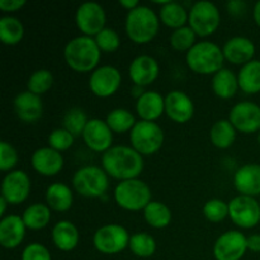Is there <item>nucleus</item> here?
Here are the masks:
<instances>
[{"instance_id":"nucleus-48","label":"nucleus","mask_w":260,"mask_h":260,"mask_svg":"<svg viewBox=\"0 0 260 260\" xmlns=\"http://www.w3.org/2000/svg\"><path fill=\"white\" fill-rule=\"evenodd\" d=\"M254 20L260 27V2L256 3L255 7H254Z\"/></svg>"},{"instance_id":"nucleus-4","label":"nucleus","mask_w":260,"mask_h":260,"mask_svg":"<svg viewBox=\"0 0 260 260\" xmlns=\"http://www.w3.org/2000/svg\"><path fill=\"white\" fill-rule=\"evenodd\" d=\"M159 18L151 8L139 5L129 10L126 17V33L131 41L139 45L149 43L159 30Z\"/></svg>"},{"instance_id":"nucleus-19","label":"nucleus","mask_w":260,"mask_h":260,"mask_svg":"<svg viewBox=\"0 0 260 260\" xmlns=\"http://www.w3.org/2000/svg\"><path fill=\"white\" fill-rule=\"evenodd\" d=\"M129 78L137 86H146L154 83L159 75V63L147 55L137 56L128 69Z\"/></svg>"},{"instance_id":"nucleus-36","label":"nucleus","mask_w":260,"mask_h":260,"mask_svg":"<svg viewBox=\"0 0 260 260\" xmlns=\"http://www.w3.org/2000/svg\"><path fill=\"white\" fill-rule=\"evenodd\" d=\"M89 119L81 108H71L63 116V128L70 132L74 137L83 136V132Z\"/></svg>"},{"instance_id":"nucleus-14","label":"nucleus","mask_w":260,"mask_h":260,"mask_svg":"<svg viewBox=\"0 0 260 260\" xmlns=\"http://www.w3.org/2000/svg\"><path fill=\"white\" fill-rule=\"evenodd\" d=\"M229 121L236 131L254 134L260 131V107L253 102H240L230 111Z\"/></svg>"},{"instance_id":"nucleus-15","label":"nucleus","mask_w":260,"mask_h":260,"mask_svg":"<svg viewBox=\"0 0 260 260\" xmlns=\"http://www.w3.org/2000/svg\"><path fill=\"white\" fill-rule=\"evenodd\" d=\"M30 192V179L23 170H13L8 173L2 183V197L9 205H19L24 202Z\"/></svg>"},{"instance_id":"nucleus-51","label":"nucleus","mask_w":260,"mask_h":260,"mask_svg":"<svg viewBox=\"0 0 260 260\" xmlns=\"http://www.w3.org/2000/svg\"><path fill=\"white\" fill-rule=\"evenodd\" d=\"M259 203H260V200H259Z\"/></svg>"},{"instance_id":"nucleus-45","label":"nucleus","mask_w":260,"mask_h":260,"mask_svg":"<svg viewBox=\"0 0 260 260\" xmlns=\"http://www.w3.org/2000/svg\"><path fill=\"white\" fill-rule=\"evenodd\" d=\"M246 245H248V250L254 251V253H260V235L259 234H254L246 238Z\"/></svg>"},{"instance_id":"nucleus-22","label":"nucleus","mask_w":260,"mask_h":260,"mask_svg":"<svg viewBox=\"0 0 260 260\" xmlns=\"http://www.w3.org/2000/svg\"><path fill=\"white\" fill-rule=\"evenodd\" d=\"M234 185L241 196H260V165L245 164L236 170Z\"/></svg>"},{"instance_id":"nucleus-11","label":"nucleus","mask_w":260,"mask_h":260,"mask_svg":"<svg viewBox=\"0 0 260 260\" xmlns=\"http://www.w3.org/2000/svg\"><path fill=\"white\" fill-rule=\"evenodd\" d=\"M106 12L95 2H86L79 5L75 14V22L79 29L88 37H95L106 28Z\"/></svg>"},{"instance_id":"nucleus-39","label":"nucleus","mask_w":260,"mask_h":260,"mask_svg":"<svg viewBox=\"0 0 260 260\" xmlns=\"http://www.w3.org/2000/svg\"><path fill=\"white\" fill-rule=\"evenodd\" d=\"M203 215L211 222H221L229 216V203L223 202L222 200H218V198L207 201L203 206Z\"/></svg>"},{"instance_id":"nucleus-2","label":"nucleus","mask_w":260,"mask_h":260,"mask_svg":"<svg viewBox=\"0 0 260 260\" xmlns=\"http://www.w3.org/2000/svg\"><path fill=\"white\" fill-rule=\"evenodd\" d=\"M102 51L95 40L88 36H78L69 41L63 50V57L69 68L78 73H88L95 70Z\"/></svg>"},{"instance_id":"nucleus-49","label":"nucleus","mask_w":260,"mask_h":260,"mask_svg":"<svg viewBox=\"0 0 260 260\" xmlns=\"http://www.w3.org/2000/svg\"><path fill=\"white\" fill-rule=\"evenodd\" d=\"M7 205H9L7 202V200L4 197H0V216H4L5 210H7Z\"/></svg>"},{"instance_id":"nucleus-10","label":"nucleus","mask_w":260,"mask_h":260,"mask_svg":"<svg viewBox=\"0 0 260 260\" xmlns=\"http://www.w3.org/2000/svg\"><path fill=\"white\" fill-rule=\"evenodd\" d=\"M229 217L239 228H255L260 222V203L254 197L238 196L229 202Z\"/></svg>"},{"instance_id":"nucleus-50","label":"nucleus","mask_w":260,"mask_h":260,"mask_svg":"<svg viewBox=\"0 0 260 260\" xmlns=\"http://www.w3.org/2000/svg\"><path fill=\"white\" fill-rule=\"evenodd\" d=\"M258 141H259V145H260V132H259V136H258Z\"/></svg>"},{"instance_id":"nucleus-32","label":"nucleus","mask_w":260,"mask_h":260,"mask_svg":"<svg viewBox=\"0 0 260 260\" xmlns=\"http://www.w3.org/2000/svg\"><path fill=\"white\" fill-rule=\"evenodd\" d=\"M211 142L218 149H228L235 142L236 129L229 119H220L210 131Z\"/></svg>"},{"instance_id":"nucleus-41","label":"nucleus","mask_w":260,"mask_h":260,"mask_svg":"<svg viewBox=\"0 0 260 260\" xmlns=\"http://www.w3.org/2000/svg\"><path fill=\"white\" fill-rule=\"evenodd\" d=\"M74 144V136L65 128H56L48 136V145L51 149L61 152L70 149Z\"/></svg>"},{"instance_id":"nucleus-20","label":"nucleus","mask_w":260,"mask_h":260,"mask_svg":"<svg viewBox=\"0 0 260 260\" xmlns=\"http://www.w3.org/2000/svg\"><path fill=\"white\" fill-rule=\"evenodd\" d=\"M32 167L38 174L45 177H53L63 168V157L61 152L48 147H41L32 155Z\"/></svg>"},{"instance_id":"nucleus-23","label":"nucleus","mask_w":260,"mask_h":260,"mask_svg":"<svg viewBox=\"0 0 260 260\" xmlns=\"http://www.w3.org/2000/svg\"><path fill=\"white\" fill-rule=\"evenodd\" d=\"M14 111L20 121L25 123H35L42 117L43 104L40 95L23 91L18 94L14 99Z\"/></svg>"},{"instance_id":"nucleus-17","label":"nucleus","mask_w":260,"mask_h":260,"mask_svg":"<svg viewBox=\"0 0 260 260\" xmlns=\"http://www.w3.org/2000/svg\"><path fill=\"white\" fill-rule=\"evenodd\" d=\"M165 113L175 123H187L193 118L194 104L184 91L173 90L165 96Z\"/></svg>"},{"instance_id":"nucleus-46","label":"nucleus","mask_w":260,"mask_h":260,"mask_svg":"<svg viewBox=\"0 0 260 260\" xmlns=\"http://www.w3.org/2000/svg\"><path fill=\"white\" fill-rule=\"evenodd\" d=\"M228 8H229V12L231 13V14H241L244 10V8H245V4H244L243 2H239V0H234V2H230L228 4Z\"/></svg>"},{"instance_id":"nucleus-42","label":"nucleus","mask_w":260,"mask_h":260,"mask_svg":"<svg viewBox=\"0 0 260 260\" xmlns=\"http://www.w3.org/2000/svg\"><path fill=\"white\" fill-rule=\"evenodd\" d=\"M18 162L17 150L8 142L3 141L0 144V169L3 172L12 170Z\"/></svg>"},{"instance_id":"nucleus-29","label":"nucleus","mask_w":260,"mask_h":260,"mask_svg":"<svg viewBox=\"0 0 260 260\" xmlns=\"http://www.w3.org/2000/svg\"><path fill=\"white\" fill-rule=\"evenodd\" d=\"M188 18H189V13L182 4L177 2H167L160 9V20L167 27L173 28V29L185 27Z\"/></svg>"},{"instance_id":"nucleus-31","label":"nucleus","mask_w":260,"mask_h":260,"mask_svg":"<svg viewBox=\"0 0 260 260\" xmlns=\"http://www.w3.org/2000/svg\"><path fill=\"white\" fill-rule=\"evenodd\" d=\"M145 221L154 229H164L172 222V211L165 203L151 201L144 210Z\"/></svg>"},{"instance_id":"nucleus-26","label":"nucleus","mask_w":260,"mask_h":260,"mask_svg":"<svg viewBox=\"0 0 260 260\" xmlns=\"http://www.w3.org/2000/svg\"><path fill=\"white\" fill-rule=\"evenodd\" d=\"M74 196L70 188L63 183H53L46 190L47 206L57 212H65L73 206Z\"/></svg>"},{"instance_id":"nucleus-28","label":"nucleus","mask_w":260,"mask_h":260,"mask_svg":"<svg viewBox=\"0 0 260 260\" xmlns=\"http://www.w3.org/2000/svg\"><path fill=\"white\" fill-rule=\"evenodd\" d=\"M239 88L246 94H256L260 91V61L253 60L244 65L238 75Z\"/></svg>"},{"instance_id":"nucleus-18","label":"nucleus","mask_w":260,"mask_h":260,"mask_svg":"<svg viewBox=\"0 0 260 260\" xmlns=\"http://www.w3.org/2000/svg\"><path fill=\"white\" fill-rule=\"evenodd\" d=\"M222 51L225 60L234 63V65L244 66L253 61L254 55H255V45L250 38L236 36V37L226 41Z\"/></svg>"},{"instance_id":"nucleus-34","label":"nucleus","mask_w":260,"mask_h":260,"mask_svg":"<svg viewBox=\"0 0 260 260\" xmlns=\"http://www.w3.org/2000/svg\"><path fill=\"white\" fill-rule=\"evenodd\" d=\"M106 122L109 128L112 129V132H117V134H124V132L132 131L135 124L137 123L134 114L128 109L123 108H116L109 112Z\"/></svg>"},{"instance_id":"nucleus-13","label":"nucleus","mask_w":260,"mask_h":260,"mask_svg":"<svg viewBox=\"0 0 260 260\" xmlns=\"http://www.w3.org/2000/svg\"><path fill=\"white\" fill-rule=\"evenodd\" d=\"M246 250V236L235 230L222 234L213 245L216 260H240L245 255Z\"/></svg>"},{"instance_id":"nucleus-21","label":"nucleus","mask_w":260,"mask_h":260,"mask_svg":"<svg viewBox=\"0 0 260 260\" xmlns=\"http://www.w3.org/2000/svg\"><path fill=\"white\" fill-rule=\"evenodd\" d=\"M25 226L22 217L17 215L5 216L0 221V245L5 249H14L22 244L25 236Z\"/></svg>"},{"instance_id":"nucleus-9","label":"nucleus","mask_w":260,"mask_h":260,"mask_svg":"<svg viewBox=\"0 0 260 260\" xmlns=\"http://www.w3.org/2000/svg\"><path fill=\"white\" fill-rule=\"evenodd\" d=\"M128 231L117 223H108L95 231L93 244L96 250L106 255L121 253L129 245Z\"/></svg>"},{"instance_id":"nucleus-37","label":"nucleus","mask_w":260,"mask_h":260,"mask_svg":"<svg viewBox=\"0 0 260 260\" xmlns=\"http://www.w3.org/2000/svg\"><path fill=\"white\" fill-rule=\"evenodd\" d=\"M53 85V75L47 69H40L36 70L29 76L27 83L28 91L36 94V95H42L47 93Z\"/></svg>"},{"instance_id":"nucleus-25","label":"nucleus","mask_w":260,"mask_h":260,"mask_svg":"<svg viewBox=\"0 0 260 260\" xmlns=\"http://www.w3.org/2000/svg\"><path fill=\"white\" fill-rule=\"evenodd\" d=\"M52 241L61 251H71L79 244V231L71 221H58L52 229Z\"/></svg>"},{"instance_id":"nucleus-8","label":"nucleus","mask_w":260,"mask_h":260,"mask_svg":"<svg viewBox=\"0 0 260 260\" xmlns=\"http://www.w3.org/2000/svg\"><path fill=\"white\" fill-rule=\"evenodd\" d=\"M220 10L213 3L201 0L194 3L189 10V27L200 37H207L217 30L220 25Z\"/></svg>"},{"instance_id":"nucleus-30","label":"nucleus","mask_w":260,"mask_h":260,"mask_svg":"<svg viewBox=\"0 0 260 260\" xmlns=\"http://www.w3.org/2000/svg\"><path fill=\"white\" fill-rule=\"evenodd\" d=\"M27 229L41 230L45 229L51 221V208L43 203H33L28 206L22 216Z\"/></svg>"},{"instance_id":"nucleus-1","label":"nucleus","mask_w":260,"mask_h":260,"mask_svg":"<svg viewBox=\"0 0 260 260\" xmlns=\"http://www.w3.org/2000/svg\"><path fill=\"white\" fill-rule=\"evenodd\" d=\"M102 167L112 178L123 182L137 179L144 170V159L134 147L112 146L103 154Z\"/></svg>"},{"instance_id":"nucleus-6","label":"nucleus","mask_w":260,"mask_h":260,"mask_svg":"<svg viewBox=\"0 0 260 260\" xmlns=\"http://www.w3.org/2000/svg\"><path fill=\"white\" fill-rule=\"evenodd\" d=\"M73 185L74 189L83 197H102L109 187L108 174L102 168L86 165L76 170L73 178Z\"/></svg>"},{"instance_id":"nucleus-40","label":"nucleus","mask_w":260,"mask_h":260,"mask_svg":"<svg viewBox=\"0 0 260 260\" xmlns=\"http://www.w3.org/2000/svg\"><path fill=\"white\" fill-rule=\"evenodd\" d=\"M94 40H95L99 50L103 52H114L121 46V38H119L118 33L112 28L106 27L94 37Z\"/></svg>"},{"instance_id":"nucleus-24","label":"nucleus","mask_w":260,"mask_h":260,"mask_svg":"<svg viewBox=\"0 0 260 260\" xmlns=\"http://www.w3.org/2000/svg\"><path fill=\"white\" fill-rule=\"evenodd\" d=\"M136 112L141 121L154 122L165 112V98L157 91H145L137 98Z\"/></svg>"},{"instance_id":"nucleus-35","label":"nucleus","mask_w":260,"mask_h":260,"mask_svg":"<svg viewBox=\"0 0 260 260\" xmlns=\"http://www.w3.org/2000/svg\"><path fill=\"white\" fill-rule=\"evenodd\" d=\"M129 249L139 258H150L156 251V241L150 234L136 233L129 239Z\"/></svg>"},{"instance_id":"nucleus-16","label":"nucleus","mask_w":260,"mask_h":260,"mask_svg":"<svg viewBox=\"0 0 260 260\" xmlns=\"http://www.w3.org/2000/svg\"><path fill=\"white\" fill-rule=\"evenodd\" d=\"M83 139L90 150L95 152H106L112 147L113 134L106 121L93 118L89 119L83 132Z\"/></svg>"},{"instance_id":"nucleus-5","label":"nucleus","mask_w":260,"mask_h":260,"mask_svg":"<svg viewBox=\"0 0 260 260\" xmlns=\"http://www.w3.org/2000/svg\"><path fill=\"white\" fill-rule=\"evenodd\" d=\"M117 205L126 211H141L151 202V190L140 179L123 180L114 189Z\"/></svg>"},{"instance_id":"nucleus-43","label":"nucleus","mask_w":260,"mask_h":260,"mask_svg":"<svg viewBox=\"0 0 260 260\" xmlns=\"http://www.w3.org/2000/svg\"><path fill=\"white\" fill-rule=\"evenodd\" d=\"M22 260H51V254L42 244L32 243L23 250Z\"/></svg>"},{"instance_id":"nucleus-3","label":"nucleus","mask_w":260,"mask_h":260,"mask_svg":"<svg viewBox=\"0 0 260 260\" xmlns=\"http://www.w3.org/2000/svg\"><path fill=\"white\" fill-rule=\"evenodd\" d=\"M188 66L190 70L201 75H211L218 73L223 69V56L222 48L218 47L216 43L210 41L197 42L185 56Z\"/></svg>"},{"instance_id":"nucleus-12","label":"nucleus","mask_w":260,"mask_h":260,"mask_svg":"<svg viewBox=\"0 0 260 260\" xmlns=\"http://www.w3.org/2000/svg\"><path fill=\"white\" fill-rule=\"evenodd\" d=\"M122 76L117 68L104 65L95 69L89 78V88L94 95L99 98H108L118 90Z\"/></svg>"},{"instance_id":"nucleus-27","label":"nucleus","mask_w":260,"mask_h":260,"mask_svg":"<svg viewBox=\"0 0 260 260\" xmlns=\"http://www.w3.org/2000/svg\"><path fill=\"white\" fill-rule=\"evenodd\" d=\"M239 88L238 76L229 69L223 68L213 75L212 90L222 99H230L236 94Z\"/></svg>"},{"instance_id":"nucleus-38","label":"nucleus","mask_w":260,"mask_h":260,"mask_svg":"<svg viewBox=\"0 0 260 260\" xmlns=\"http://www.w3.org/2000/svg\"><path fill=\"white\" fill-rule=\"evenodd\" d=\"M196 36L197 35L189 25L178 28L170 35V46L179 52H188L196 45Z\"/></svg>"},{"instance_id":"nucleus-47","label":"nucleus","mask_w":260,"mask_h":260,"mask_svg":"<svg viewBox=\"0 0 260 260\" xmlns=\"http://www.w3.org/2000/svg\"><path fill=\"white\" fill-rule=\"evenodd\" d=\"M119 4H121L124 9H127L129 12V10L139 7L140 3L137 2V0H119Z\"/></svg>"},{"instance_id":"nucleus-7","label":"nucleus","mask_w":260,"mask_h":260,"mask_svg":"<svg viewBox=\"0 0 260 260\" xmlns=\"http://www.w3.org/2000/svg\"><path fill=\"white\" fill-rule=\"evenodd\" d=\"M131 145L140 155H152L164 144V132L155 122L140 121L129 132Z\"/></svg>"},{"instance_id":"nucleus-44","label":"nucleus","mask_w":260,"mask_h":260,"mask_svg":"<svg viewBox=\"0 0 260 260\" xmlns=\"http://www.w3.org/2000/svg\"><path fill=\"white\" fill-rule=\"evenodd\" d=\"M25 4V0H0V9L5 13H13L22 9Z\"/></svg>"},{"instance_id":"nucleus-33","label":"nucleus","mask_w":260,"mask_h":260,"mask_svg":"<svg viewBox=\"0 0 260 260\" xmlns=\"http://www.w3.org/2000/svg\"><path fill=\"white\" fill-rule=\"evenodd\" d=\"M24 27L18 18L3 17L0 19V41L4 45L14 46L23 40Z\"/></svg>"}]
</instances>
